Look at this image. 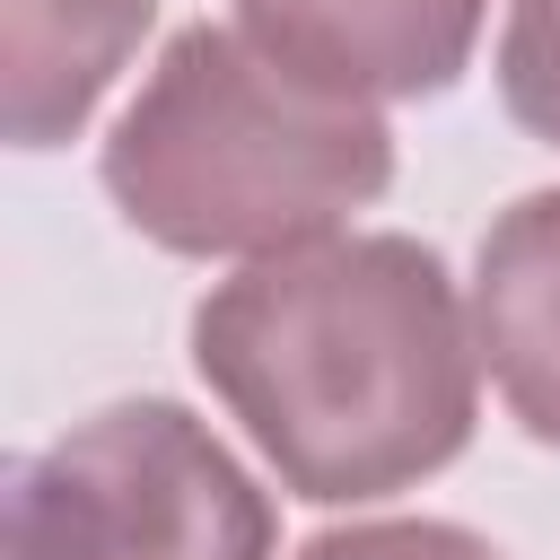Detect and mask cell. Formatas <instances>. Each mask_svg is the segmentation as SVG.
<instances>
[{"instance_id": "obj_1", "label": "cell", "mask_w": 560, "mask_h": 560, "mask_svg": "<svg viewBox=\"0 0 560 560\" xmlns=\"http://www.w3.org/2000/svg\"><path fill=\"white\" fill-rule=\"evenodd\" d=\"M192 368L306 508L446 472L481 420L472 306L438 245L394 228L245 262L192 306Z\"/></svg>"}, {"instance_id": "obj_7", "label": "cell", "mask_w": 560, "mask_h": 560, "mask_svg": "<svg viewBox=\"0 0 560 560\" xmlns=\"http://www.w3.org/2000/svg\"><path fill=\"white\" fill-rule=\"evenodd\" d=\"M499 105L516 131L560 149V0H508L499 26Z\"/></svg>"}, {"instance_id": "obj_2", "label": "cell", "mask_w": 560, "mask_h": 560, "mask_svg": "<svg viewBox=\"0 0 560 560\" xmlns=\"http://www.w3.org/2000/svg\"><path fill=\"white\" fill-rule=\"evenodd\" d=\"M105 201L131 236L184 262H262L341 236L394 184V122L341 96L245 26H184L105 131Z\"/></svg>"}, {"instance_id": "obj_5", "label": "cell", "mask_w": 560, "mask_h": 560, "mask_svg": "<svg viewBox=\"0 0 560 560\" xmlns=\"http://www.w3.org/2000/svg\"><path fill=\"white\" fill-rule=\"evenodd\" d=\"M472 350L534 446H560V184L508 201L472 254Z\"/></svg>"}, {"instance_id": "obj_6", "label": "cell", "mask_w": 560, "mask_h": 560, "mask_svg": "<svg viewBox=\"0 0 560 560\" xmlns=\"http://www.w3.org/2000/svg\"><path fill=\"white\" fill-rule=\"evenodd\" d=\"M158 0H0V114L18 149H61L88 131L105 88L131 70Z\"/></svg>"}, {"instance_id": "obj_4", "label": "cell", "mask_w": 560, "mask_h": 560, "mask_svg": "<svg viewBox=\"0 0 560 560\" xmlns=\"http://www.w3.org/2000/svg\"><path fill=\"white\" fill-rule=\"evenodd\" d=\"M228 9L262 52L368 105L446 96L490 18V0H228Z\"/></svg>"}, {"instance_id": "obj_3", "label": "cell", "mask_w": 560, "mask_h": 560, "mask_svg": "<svg viewBox=\"0 0 560 560\" xmlns=\"http://www.w3.org/2000/svg\"><path fill=\"white\" fill-rule=\"evenodd\" d=\"M271 490L166 394L70 420L9 472V560H271Z\"/></svg>"}, {"instance_id": "obj_8", "label": "cell", "mask_w": 560, "mask_h": 560, "mask_svg": "<svg viewBox=\"0 0 560 560\" xmlns=\"http://www.w3.org/2000/svg\"><path fill=\"white\" fill-rule=\"evenodd\" d=\"M298 560H508V551L455 516H359V525L315 534Z\"/></svg>"}]
</instances>
